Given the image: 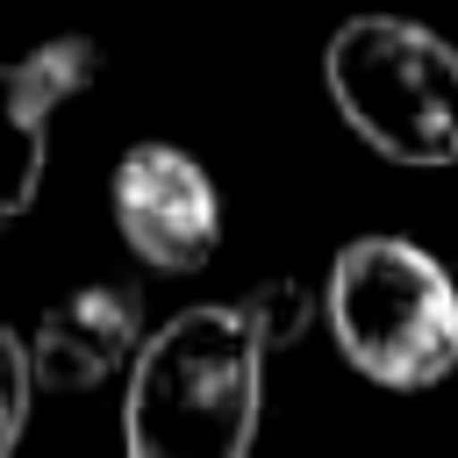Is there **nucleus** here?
I'll return each instance as SVG.
<instances>
[{
  "instance_id": "1",
  "label": "nucleus",
  "mask_w": 458,
  "mask_h": 458,
  "mask_svg": "<svg viewBox=\"0 0 458 458\" xmlns=\"http://www.w3.org/2000/svg\"><path fill=\"white\" fill-rule=\"evenodd\" d=\"M265 336L236 301H200L157 322L122 386L129 458H250L265 415Z\"/></svg>"
},
{
  "instance_id": "2",
  "label": "nucleus",
  "mask_w": 458,
  "mask_h": 458,
  "mask_svg": "<svg viewBox=\"0 0 458 458\" xmlns=\"http://www.w3.org/2000/svg\"><path fill=\"white\" fill-rule=\"evenodd\" d=\"M322 322L351 372L394 394H429L458 372V286L408 236H351L329 258Z\"/></svg>"
},
{
  "instance_id": "3",
  "label": "nucleus",
  "mask_w": 458,
  "mask_h": 458,
  "mask_svg": "<svg viewBox=\"0 0 458 458\" xmlns=\"http://www.w3.org/2000/svg\"><path fill=\"white\" fill-rule=\"evenodd\" d=\"M322 86L386 165H458V50L408 14H351L322 50Z\"/></svg>"
},
{
  "instance_id": "4",
  "label": "nucleus",
  "mask_w": 458,
  "mask_h": 458,
  "mask_svg": "<svg viewBox=\"0 0 458 458\" xmlns=\"http://www.w3.org/2000/svg\"><path fill=\"white\" fill-rule=\"evenodd\" d=\"M107 208L122 243L150 272H200L222 243V193L179 143H129L114 157Z\"/></svg>"
},
{
  "instance_id": "5",
  "label": "nucleus",
  "mask_w": 458,
  "mask_h": 458,
  "mask_svg": "<svg viewBox=\"0 0 458 458\" xmlns=\"http://www.w3.org/2000/svg\"><path fill=\"white\" fill-rule=\"evenodd\" d=\"M93 72H100L93 36H50L21 57H0V236L36 208L50 122L64 100H79L93 86Z\"/></svg>"
},
{
  "instance_id": "6",
  "label": "nucleus",
  "mask_w": 458,
  "mask_h": 458,
  "mask_svg": "<svg viewBox=\"0 0 458 458\" xmlns=\"http://www.w3.org/2000/svg\"><path fill=\"white\" fill-rule=\"evenodd\" d=\"M143 301L136 286L93 279L64 301H50L29 329V365L43 394H93L100 379H114L122 365H136L143 351Z\"/></svg>"
},
{
  "instance_id": "7",
  "label": "nucleus",
  "mask_w": 458,
  "mask_h": 458,
  "mask_svg": "<svg viewBox=\"0 0 458 458\" xmlns=\"http://www.w3.org/2000/svg\"><path fill=\"white\" fill-rule=\"evenodd\" d=\"M236 308L250 315V329L265 336V351H286V344H301L308 322H315V286H301V279H258Z\"/></svg>"
},
{
  "instance_id": "8",
  "label": "nucleus",
  "mask_w": 458,
  "mask_h": 458,
  "mask_svg": "<svg viewBox=\"0 0 458 458\" xmlns=\"http://www.w3.org/2000/svg\"><path fill=\"white\" fill-rule=\"evenodd\" d=\"M36 394H43V386H36V365H29V336H14V329L0 322V458H14Z\"/></svg>"
}]
</instances>
